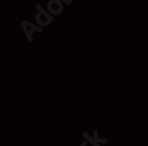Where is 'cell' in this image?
Wrapping results in <instances>:
<instances>
[]
</instances>
